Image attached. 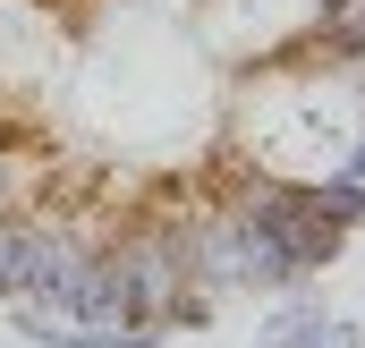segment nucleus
Instances as JSON below:
<instances>
[{
	"label": "nucleus",
	"instance_id": "nucleus-7",
	"mask_svg": "<svg viewBox=\"0 0 365 348\" xmlns=\"http://www.w3.org/2000/svg\"><path fill=\"white\" fill-rule=\"evenodd\" d=\"M323 9H331V0H323Z\"/></svg>",
	"mask_w": 365,
	"mask_h": 348
},
{
	"label": "nucleus",
	"instance_id": "nucleus-5",
	"mask_svg": "<svg viewBox=\"0 0 365 348\" xmlns=\"http://www.w3.org/2000/svg\"><path fill=\"white\" fill-rule=\"evenodd\" d=\"M17 255H26V247H17V221H0V306L17 297Z\"/></svg>",
	"mask_w": 365,
	"mask_h": 348
},
{
	"label": "nucleus",
	"instance_id": "nucleus-3",
	"mask_svg": "<svg viewBox=\"0 0 365 348\" xmlns=\"http://www.w3.org/2000/svg\"><path fill=\"white\" fill-rule=\"evenodd\" d=\"M34 195H43V162H34V153H17V145L0 136V221H17Z\"/></svg>",
	"mask_w": 365,
	"mask_h": 348
},
{
	"label": "nucleus",
	"instance_id": "nucleus-4",
	"mask_svg": "<svg viewBox=\"0 0 365 348\" xmlns=\"http://www.w3.org/2000/svg\"><path fill=\"white\" fill-rule=\"evenodd\" d=\"M314 34H331L349 60L365 51V0H331V9H314Z\"/></svg>",
	"mask_w": 365,
	"mask_h": 348
},
{
	"label": "nucleus",
	"instance_id": "nucleus-2",
	"mask_svg": "<svg viewBox=\"0 0 365 348\" xmlns=\"http://www.w3.org/2000/svg\"><path fill=\"white\" fill-rule=\"evenodd\" d=\"M306 213L331 230V238H349V230H365V178H306Z\"/></svg>",
	"mask_w": 365,
	"mask_h": 348
},
{
	"label": "nucleus",
	"instance_id": "nucleus-6",
	"mask_svg": "<svg viewBox=\"0 0 365 348\" xmlns=\"http://www.w3.org/2000/svg\"><path fill=\"white\" fill-rule=\"evenodd\" d=\"M357 86H365V51H357Z\"/></svg>",
	"mask_w": 365,
	"mask_h": 348
},
{
	"label": "nucleus",
	"instance_id": "nucleus-1",
	"mask_svg": "<svg viewBox=\"0 0 365 348\" xmlns=\"http://www.w3.org/2000/svg\"><path fill=\"white\" fill-rule=\"evenodd\" d=\"M323 332H331V314H323L306 289H289V297H280V314H264L255 348H323Z\"/></svg>",
	"mask_w": 365,
	"mask_h": 348
}]
</instances>
